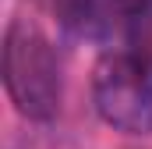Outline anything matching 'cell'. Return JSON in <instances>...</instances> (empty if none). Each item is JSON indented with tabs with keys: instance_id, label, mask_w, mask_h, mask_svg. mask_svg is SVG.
<instances>
[{
	"instance_id": "6da1fadb",
	"label": "cell",
	"mask_w": 152,
	"mask_h": 149,
	"mask_svg": "<svg viewBox=\"0 0 152 149\" xmlns=\"http://www.w3.org/2000/svg\"><path fill=\"white\" fill-rule=\"evenodd\" d=\"M4 85L28 121H50L60 110V68L50 39L28 18H14L4 36Z\"/></svg>"
},
{
	"instance_id": "7a4b0ae2",
	"label": "cell",
	"mask_w": 152,
	"mask_h": 149,
	"mask_svg": "<svg viewBox=\"0 0 152 149\" xmlns=\"http://www.w3.org/2000/svg\"><path fill=\"white\" fill-rule=\"evenodd\" d=\"M99 117L127 135H152V78L131 53H103L92 68Z\"/></svg>"
},
{
	"instance_id": "3957f363",
	"label": "cell",
	"mask_w": 152,
	"mask_h": 149,
	"mask_svg": "<svg viewBox=\"0 0 152 149\" xmlns=\"http://www.w3.org/2000/svg\"><path fill=\"white\" fill-rule=\"evenodd\" d=\"M64 25H71L85 39H106L113 29L127 25L131 0H60L57 4Z\"/></svg>"
},
{
	"instance_id": "277c9868",
	"label": "cell",
	"mask_w": 152,
	"mask_h": 149,
	"mask_svg": "<svg viewBox=\"0 0 152 149\" xmlns=\"http://www.w3.org/2000/svg\"><path fill=\"white\" fill-rule=\"evenodd\" d=\"M124 36H127V53L152 78V0H131Z\"/></svg>"
},
{
	"instance_id": "5b68a950",
	"label": "cell",
	"mask_w": 152,
	"mask_h": 149,
	"mask_svg": "<svg viewBox=\"0 0 152 149\" xmlns=\"http://www.w3.org/2000/svg\"><path fill=\"white\" fill-rule=\"evenodd\" d=\"M57 4H60V0H53V7H57Z\"/></svg>"
}]
</instances>
